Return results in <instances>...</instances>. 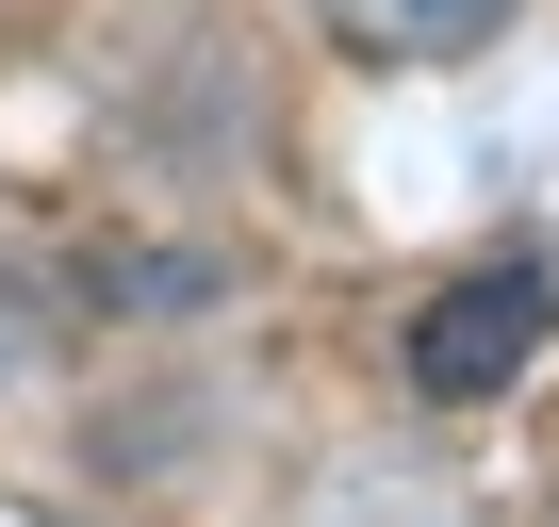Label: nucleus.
I'll use <instances>...</instances> for the list:
<instances>
[{
	"instance_id": "f257e3e1",
	"label": "nucleus",
	"mask_w": 559,
	"mask_h": 527,
	"mask_svg": "<svg viewBox=\"0 0 559 527\" xmlns=\"http://www.w3.org/2000/svg\"><path fill=\"white\" fill-rule=\"evenodd\" d=\"M543 330H559V264H543V247H477L461 281L412 314V347H395V363H412V396H428V412H493V396L543 363Z\"/></svg>"
},
{
	"instance_id": "f03ea898",
	"label": "nucleus",
	"mask_w": 559,
	"mask_h": 527,
	"mask_svg": "<svg viewBox=\"0 0 559 527\" xmlns=\"http://www.w3.org/2000/svg\"><path fill=\"white\" fill-rule=\"evenodd\" d=\"M313 34L362 50V67H461L510 34V0H313Z\"/></svg>"
},
{
	"instance_id": "7ed1b4c3",
	"label": "nucleus",
	"mask_w": 559,
	"mask_h": 527,
	"mask_svg": "<svg viewBox=\"0 0 559 527\" xmlns=\"http://www.w3.org/2000/svg\"><path fill=\"white\" fill-rule=\"evenodd\" d=\"M83 297H99V314H214V297H230V264H214V247H99V264H83Z\"/></svg>"
},
{
	"instance_id": "20e7f679",
	"label": "nucleus",
	"mask_w": 559,
	"mask_h": 527,
	"mask_svg": "<svg viewBox=\"0 0 559 527\" xmlns=\"http://www.w3.org/2000/svg\"><path fill=\"white\" fill-rule=\"evenodd\" d=\"M34 330H50V314H34V297H0V363H34Z\"/></svg>"
}]
</instances>
